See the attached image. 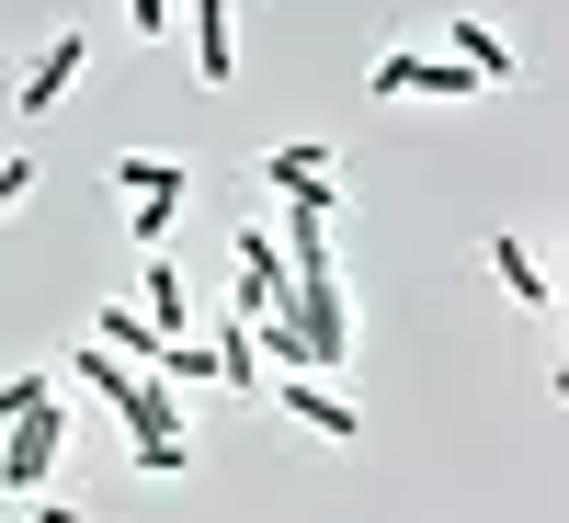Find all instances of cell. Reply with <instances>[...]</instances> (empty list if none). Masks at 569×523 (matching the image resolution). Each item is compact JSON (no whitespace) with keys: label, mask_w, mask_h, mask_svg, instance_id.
Returning <instances> with one entry per match:
<instances>
[{"label":"cell","mask_w":569,"mask_h":523,"mask_svg":"<svg viewBox=\"0 0 569 523\" xmlns=\"http://www.w3.org/2000/svg\"><path fill=\"white\" fill-rule=\"evenodd\" d=\"M171 217H182L171 194H137V217H126V228H137V251H160V240H171Z\"/></svg>","instance_id":"obj_15"},{"label":"cell","mask_w":569,"mask_h":523,"mask_svg":"<svg viewBox=\"0 0 569 523\" xmlns=\"http://www.w3.org/2000/svg\"><path fill=\"white\" fill-rule=\"evenodd\" d=\"M365 91H376V103H467L479 69H456L445 46H388V58L365 69Z\"/></svg>","instance_id":"obj_2"},{"label":"cell","mask_w":569,"mask_h":523,"mask_svg":"<svg viewBox=\"0 0 569 523\" xmlns=\"http://www.w3.org/2000/svg\"><path fill=\"white\" fill-rule=\"evenodd\" d=\"M114 194H171V205H182V194H194V171H182V160H149V149H126V160H114Z\"/></svg>","instance_id":"obj_13"},{"label":"cell","mask_w":569,"mask_h":523,"mask_svg":"<svg viewBox=\"0 0 569 523\" xmlns=\"http://www.w3.org/2000/svg\"><path fill=\"white\" fill-rule=\"evenodd\" d=\"M308 182H342L319 137H284V149H262V194H308Z\"/></svg>","instance_id":"obj_9"},{"label":"cell","mask_w":569,"mask_h":523,"mask_svg":"<svg viewBox=\"0 0 569 523\" xmlns=\"http://www.w3.org/2000/svg\"><path fill=\"white\" fill-rule=\"evenodd\" d=\"M91 342H103V353H126V364H160V342H171V330H149V308H103V319H91Z\"/></svg>","instance_id":"obj_12"},{"label":"cell","mask_w":569,"mask_h":523,"mask_svg":"<svg viewBox=\"0 0 569 523\" xmlns=\"http://www.w3.org/2000/svg\"><path fill=\"white\" fill-rule=\"evenodd\" d=\"M23 194H34V160H0V217H12Z\"/></svg>","instance_id":"obj_16"},{"label":"cell","mask_w":569,"mask_h":523,"mask_svg":"<svg viewBox=\"0 0 569 523\" xmlns=\"http://www.w3.org/2000/svg\"><path fill=\"white\" fill-rule=\"evenodd\" d=\"M206 353H217V388H228V399H262V342H251V308H228Z\"/></svg>","instance_id":"obj_8"},{"label":"cell","mask_w":569,"mask_h":523,"mask_svg":"<svg viewBox=\"0 0 569 523\" xmlns=\"http://www.w3.org/2000/svg\"><path fill=\"white\" fill-rule=\"evenodd\" d=\"M80 69H91V23H58V34H46L34 58H23V80H12V114H58L69 91H80Z\"/></svg>","instance_id":"obj_4"},{"label":"cell","mask_w":569,"mask_h":523,"mask_svg":"<svg viewBox=\"0 0 569 523\" xmlns=\"http://www.w3.org/2000/svg\"><path fill=\"white\" fill-rule=\"evenodd\" d=\"M445 58H456V69H479V91L525 69V58H512V34H490V23H445Z\"/></svg>","instance_id":"obj_10"},{"label":"cell","mask_w":569,"mask_h":523,"mask_svg":"<svg viewBox=\"0 0 569 523\" xmlns=\"http://www.w3.org/2000/svg\"><path fill=\"white\" fill-rule=\"evenodd\" d=\"M479 251H490V273H501V296L525 308V319H558V273L536 262V240H525V228H490Z\"/></svg>","instance_id":"obj_5"},{"label":"cell","mask_w":569,"mask_h":523,"mask_svg":"<svg viewBox=\"0 0 569 523\" xmlns=\"http://www.w3.org/2000/svg\"><path fill=\"white\" fill-rule=\"evenodd\" d=\"M262 399L297 421V433H319V444H365V410L330 388V375H308V364H284V375H262Z\"/></svg>","instance_id":"obj_3"},{"label":"cell","mask_w":569,"mask_h":523,"mask_svg":"<svg viewBox=\"0 0 569 523\" xmlns=\"http://www.w3.org/2000/svg\"><path fill=\"white\" fill-rule=\"evenodd\" d=\"M182 23H194V80L228 91L240 80V12H228V0H182Z\"/></svg>","instance_id":"obj_7"},{"label":"cell","mask_w":569,"mask_h":523,"mask_svg":"<svg viewBox=\"0 0 569 523\" xmlns=\"http://www.w3.org/2000/svg\"><path fill=\"white\" fill-rule=\"evenodd\" d=\"M194 466V444H126V479H182Z\"/></svg>","instance_id":"obj_14"},{"label":"cell","mask_w":569,"mask_h":523,"mask_svg":"<svg viewBox=\"0 0 569 523\" xmlns=\"http://www.w3.org/2000/svg\"><path fill=\"white\" fill-rule=\"evenodd\" d=\"M137 308H149V330H194V284L149 251V273H137Z\"/></svg>","instance_id":"obj_11"},{"label":"cell","mask_w":569,"mask_h":523,"mask_svg":"<svg viewBox=\"0 0 569 523\" xmlns=\"http://www.w3.org/2000/svg\"><path fill=\"white\" fill-rule=\"evenodd\" d=\"M284 284H297V273H284V240L251 217V228H240V284H228V308H251V319H262V308H284Z\"/></svg>","instance_id":"obj_6"},{"label":"cell","mask_w":569,"mask_h":523,"mask_svg":"<svg viewBox=\"0 0 569 523\" xmlns=\"http://www.w3.org/2000/svg\"><path fill=\"white\" fill-rule=\"evenodd\" d=\"M69 455V388H46L23 410H0V501H34Z\"/></svg>","instance_id":"obj_1"}]
</instances>
